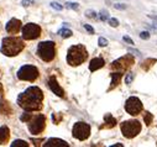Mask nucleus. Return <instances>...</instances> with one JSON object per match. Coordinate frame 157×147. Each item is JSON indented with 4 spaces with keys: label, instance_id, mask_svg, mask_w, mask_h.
Here are the masks:
<instances>
[{
    "label": "nucleus",
    "instance_id": "nucleus-7",
    "mask_svg": "<svg viewBox=\"0 0 157 147\" xmlns=\"http://www.w3.org/2000/svg\"><path fill=\"white\" fill-rule=\"evenodd\" d=\"M38 77V69L35 66H22L21 68L18 71V78L20 81H29V82H34L36 81Z\"/></svg>",
    "mask_w": 157,
    "mask_h": 147
},
{
    "label": "nucleus",
    "instance_id": "nucleus-25",
    "mask_svg": "<svg viewBox=\"0 0 157 147\" xmlns=\"http://www.w3.org/2000/svg\"><path fill=\"white\" fill-rule=\"evenodd\" d=\"M85 16L89 19H95L97 18V12L94 10H87L85 11Z\"/></svg>",
    "mask_w": 157,
    "mask_h": 147
},
{
    "label": "nucleus",
    "instance_id": "nucleus-14",
    "mask_svg": "<svg viewBox=\"0 0 157 147\" xmlns=\"http://www.w3.org/2000/svg\"><path fill=\"white\" fill-rule=\"evenodd\" d=\"M104 64H105V62H104V59L101 57H97V58H93L90 61L89 63V71L90 72H95L100 68H103Z\"/></svg>",
    "mask_w": 157,
    "mask_h": 147
},
{
    "label": "nucleus",
    "instance_id": "nucleus-36",
    "mask_svg": "<svg viewBox=\"0 0 157 147\" xmlns=\"http://www.w3.org/2000/svg\"><path fill=\"white\" fill-rule=\"evenodd\" d=\"M129 52H130V53H134V55H136V56H141V53H140L137 50H131V48H129Z\"/></svg>",
    "mask_w": 157,
    "mask_h": 147
},
{
    "label": "nucleus",
    "instance_id": "nucleus-18",
    "mask_svg": "<svg viewBox=\"0 0 157 147\" xmlns=\"http://www.w3.org/2000/svg\"><path fill=\"white\" fill-rule=\"evenodd\" d=\"M121 77H123V72H114L111 73V83H110V88L109 90L116 88L117 85H119L120 81H121Z\"/></svg>",
    "mask_w": 157,
    "mask_h": 147
},
{
    "label": "nucleus",
    "instance_id": "nucleus-10",
    "mask_svg": "<svg viewBox=\"0 0 157 147\" xmlns=\"http://www.w3.org/2000/svg\"><path fill=\"white\" fill-rule=\"evenodd\" d=\"M143 109V105L141 103V100L136 97H130L126 103H125V110L127 114L133 115V116H136L139 115Z\"/></svg>",
    "mask_w": 157,
    "mask_h": 147
},
{
    "label": "nucleus",
    "instance_id": "nucleus-32",
    "mask_svg": "<svg viewBox=\"0 0 157 147\" xmlns=\"http://www.w3.org/2000/svg\"><path fill=\"white\" fill-rule=\"evenodd\" d=\"M50 5H51L52 8H53V9H56V10H58V11H59V10H62V8H63V6L61 5V4H58V3H56V2H53V3H51Z\"/></svg>",
    "mask_w": 157,
    "mask_h": 147
},
{
    "label": "nucleus",
    "instance_id": "nucleus-33",
    "mask_svg": "<svg viewBox=\"0 0 157 147\" xmlns=\"http://www.w3.org/2000/svg\"><path fill=\"white\" fill-rule=\"evenodd\" d=\"M114 8L117 9V10H125L127 8V5H125V4H114Z\"/></svg>",
    "mask_w": 157,
    "mask_h": 147
},
{
    "label": "nucleus",
    "instance_id": "nucleus-21",
    "mask_svg": "<svg viewBox=\"0 0 157 147\" xmlns=\"http://www.w3.org/2000/svg\"><path fill=\"white\" fill-rule=\"evenodd\" d=\"M11 147H29V143L24 140H15L11 143Z\"/></svg>",
    "mask_w": 157,
    "mask_h": 147
},
{
    "label": "nucleus",
    "instance_id": "nucleus-12",
    "mask_svg": "<svg viewBox=\"0 0 157 147\" xmlns=\"http://www.w3.org/2000/svg\"><path fill=\"white\" fill-rule=\"evenodd\" d=\"M48 88H50L52 91H53L57 97L64 98V91H63V89L59 87V84H58V82H57V79H56L55 75H52V77L48 79Z\"/></svg>",
    "mask_w": 157,
    "mask_h": 147
},
{
    "label": "nucleus",
    "instance_id": "nucleus-3",
    "mask_svg": "<svg viewBox=\"0 0 157 147\" xmlns=\"http://www.w3.org/2000/svg\"><path fill=\"white\" fill-rule=\"evenodd\" d=\"M24 47H25V43L22 41V37L11 36V37L3 38L0 51H2L3 55L8 56V57H14V56L19 55V53L24 50Z\"/></svg>",
    "mask_w": 157,
    "mask_h": 147
},
{
    "label": "nucleus",
    "instance_id": "nucleus-13",
    "mask_svg": "<svg viewBox=\"0 0 157 147\" xmlns=\"http://www.w3.org/2000/svg\"><path fill=\"white\" fill-rule=\"evenodd\" d=\"M22 29L21 26V21L18 19H11L8 24H6V32L11 34V35H15L18 32H20Z\"/></svg>",
    "mask_w": 157,
    "mask_h": 147
},
{
    "label": "nucleus",
    "instance_id": "nucleus-6",
    "mask_svg": "<svg viewBox=\"0 0 157 147\" xmlns=\"http://www.w3.org/2000/svg\"><path fill=\"white\" fill-rule=\"evenodd\" d=\"M141 124L137 120H126V121L120 124V130L123 132L124 137L126 139H134L141 132Z\"/></svg>",
    "mask_w": 157,
    "mask_h": 147
},
{
    "label": "nucleus",
    "instance_id": "nucleus-23",
    "mask_svg": "<svg viewBox=\"0 0 157 147\" xmlns=\"http://www.w3.org/2000/svg\"><path fill=\"white\" fill-rule=\"evenodd\" d=\"M58 35H59L62 38H68V37L72 36V31L68 30V29H62V30L58 31Z\"/></svg>",
    "mask_w": 157,
    "mask_h": 147
},
{
    "label": "nucleus",
    "instance_id": "nucleus-20",
    "mask_svg": "<svg viewBox=\"0 0 157 147\" xmlns=\"http://www.w3.org/2000/svg\"><path fill=\"white\" fill-rule=\"evenodd\" d=\"M153 63H156V59L155 58H149V59H146L145 62H142V64H141V67H142V68L143 69H145V71H147L149 68H150V67L153 64Z\"/></svg>",
    "mask_w": 157,
    "mask_h": 147
},
{
    "label": "nucleus",
    "instance_id": "nucleus-27",
    "mask_svg": "<svg viewBox=\"0 0 157 147\" xmlns=\"http://www.w3.org/2000/svg\"><path fill=\"white\" fill-rule=\"evenodd\" d=\"M98 43H99V46L100 47H107L108 46V40L107 38H104V37H99V40H98Z\"/></svg>",
    "mask_w": 157,
    "mask_h": 147
},
{
    "label": "nucleus",
    "instance_id": "nucleus-31",
    "mask_svg": "<svg viewBox=\"0 0 157 147\" xmlns=\"http://www.w3.org/2000/svg\"><path fill=\"white\" fill-rule=\"evenodd\" d=\"M83 26H84V29H85V30H87V31H88L90 35H93V34H94V29L91 27L90 25H88V24H84Z\"/></svg>",
    "mask_w": 157,
    "mask_h": 147
},
{
    "label": "nucleus",
    "instance_id": "nucleus-28",
    "mask_svg": "<svg viewBox=\"0 0 157 147\" xmlns=\"http://www.w3.org/2000/svg\"><path fill=\"white\" fill-rule=\"evenodd\" d=\"M109 25L111 26V27H117V26H119V21H117L115 18H111V19H109Z\"/></svg>",
    "mask_w": 157,
    "mask_h": 147
},
{
    "label": "nucleus",
    "instance_id": "nucleus-4",
    "mask_svg": "<svg viewBox=\"0 0 157 147\" xmlns=\"http://www.w3.org/2000/svg\"><path fill=\"white\" fill-rule=\"evenodd\" d=\"M87 58H88V52L83 45H75L68 48L67 62L69 66H73V67L79 66L83 62H85Z\"/></svg>",
    "mask_w": 157,
    "mask_h": 147
},
{
    "label": "nucleus",
    "instance_id": "nucleus-35",
    "mask_svg": "<svg viewBox=\"0 0 157 147\" xmlns=\"http://www.w3.org/2000/svg\"><path fill=\"white\" fill-rule=\"evenodd\" d=\"M124 41H125V42H127L129 45H134V41H133V40L130 38L129 36H124Z\"/></svg>",
    "mask_w": 157,
    "mask_h": 147
},
{
    "label": "nucleus",
    "instance_id": "nucleus-37",
    "mask_svg": "<svg viewBox=\"0 0 157 147\" xmlns=\"http://www.w3.org/2000/svg\"><path fill=\"white\" fill-rule=\"evenodd\" d=\"M21 4H22L24 6H30V5H31V2H30V0H22Z\"/></svg>",
    "mask_w": 157,
    "mask_h": 147
},
{
    "label": "nucleus",
    "instance_id": "nucleus-17",
    "mask_svg": "<svg viewBox=\"0 0 157 147\" xmlns=\"http://www.w3.org/2000/svg\"><path fill=\"white\" fill-rule=\"evenodd\" d=\"M10 139V130L8 126H0V145H5Z\"/></svg>",
    "mask_w": 157,
    "mask_h": 147
},
{
    "label": "nucleus",
    "instance_id": "nucleus-1",
    "mask_svg": "<svg viewBox=\"0 0 157 147\" xmlns=\"http://www.w3.org/2000/svg\"><path fill=\"white\" fill-rule=\"evenodd\" d=\"M43 93L38 87H30L18 97V105L26 111H38L42 109Z\"/></svg>",
    "mask_w": 157,
    "mask_h": 147
},
{
    "label": "nucleus",
    "instance_id": "nucleus-2",
    "mask_svg": "<svg viewBox=\"0 0 157 147\" xmlns=\"http://www.w3.org/2000/svg\"><path fill=\"white\" fill-rule=\"evenodd\" d=\"M20 120L22 123L27 124V127L32 135H38L46 127V117L42 114L34 115L31 113H25L20 116Z\"/></svg>",
    "mask_w": 157,
    "mask_h": 147
},
{
    "label": "nucleus",
    "instance_id": "nucleus-15",
    "mask_svg": "<svg viewBox=\"0 0 157 147\" xmlns=\"http://www.w3.org/2000/svg\"><path fill=\"white\" fill-rule=\"evenodd\" d=\"M43 146L45 147H68L69 145L61 139H50L46 141V143H43Z\"/></svg>",
    "mask_w": 157,
    "mask_h": 147
},
{
    "label": "nucleus",
    "instance_id": "nucleus-26",
    "mask_svg": "<svg viewBox=\"0 0 157 147\" xmlns=\"http://www.w3.org/2000/svg\"><path fill=\"white\" fill-rule=\"evenodd\" d=\"M108 19H109L108 11H107V10H101V11H100V20H101V21H107Z\"/></svg>",
    "mask_w": 157,
    "mask_h": 147
},
{
    "label": "nucleus",
    "instance_id": "nucleus-22",
    "mask_svg": "<svg viewBox=\"0 0 157 147\" xmlns=\"http://www.w3.org/2000/svg\"><path fill=\"white\" fill-rule=\"evenodd\" d=\"M152 120H153V115H152L151 113L146 111L145 115H143V121H145V124H146L147 126H150L151 123H152Z\"/></svg>",
    "mask_w": 157,
    "mask_h": 147
},
{
    "label": "nucleus",
    "instance_id": "nucleus-29",
    "mask_svg": "<svg viewBox=\"0 0 157 147\" xmlns=\"http://www.w3.org/2000/svg\"><path fill=\"white\" fill-rule=\"evenodd\" d=\"M66 6L68 9H73V10H78V8H79V4L78 3H67Z\"/></svg>",
    "mask_w": 157,
    "mask_h": 147
},
{
    "label": "nucleus",
    "instance_id": "nucleus-30",
    "mask_svg": "<svg viewBox=\"0 0 157 147\" xmlns=\"http://www.w3.org/2000/svg\"><path fill=\"white\" fill-rule=\"evenodd\" d=\"M140 38H142V40H149V38H150V32L142 31V32L140 34Z\"/></svg>",
    "mask_w": 157,
    "mask_h": 147
},
{
    "label": "nucleus",
    "instance_id": "nucleus-11",
    "mask_svg": "<svg viewBox=\"0 0 157 147\" xmlns=\"http://www.w3.org/2000/svg\"><path fill=\"white\" fill-rule=\"evenodd\" d=\"M90 135V126L85 123H75L74 126H73V136L79 140V141H84L89 137Z\"/></svg>",
    "mask_w": 157,
    "mask_h": 147
},
{
    "label": "nucleus",
    "instance_id": "nucleus-8",
    "mask_svg": "<svg viewBox=\"0 0 157 147\" xmlns=\"http://www.w3.org/2000/svg\"><path fill=\"white\" fill-rule=\"evenodd\" d=\"M134 62H135V59L131 55H126L124 57H120L116 61H114L110 66V68L113 71H116V72H125L134 64Z\"/></svg>",
    "mask_w": 157,
    "mask_h": 147
},
{
    "label": "nucleus",
    "instance_id": "nucleus-16",
    "mask_svg": "<svg viewBox=\"0 0 157 147\" xmlns=\"http://www.w3.org/2000/svg\"><path fill=\"white\" fill-rule=\"evenodd\" d=\"M116 125V119L111 116V114L104 115V125H101V129H111Z\"/></svg>",
    "mask_w": 157,
    "mask_h": 147
},
{
    "label": "nucleus",
    "instance_id": "nucleus-38",
    "mask_svg": "<svg viewBox=\"0 0 157 147\" xmlns=\"http://www.w3.org/2000/svg\"><path fill=\"white\" fill-rule=\"evenodd\" d=\"M3 91H4V89H3V85H2V83H0V97H2Z\"/></svg>",
    "mask_w": 157,
    "mask_h": 147
},
{
    "label": "nucleus",
    "instance_id": "nucleus-9",
    "mask_svg": "<svg viewBox=\"0 0 157 147\" xmlns=\"http://www.w3.org/2000/svg\"><path fill=\"white\" fill-rule=\"evenodd\" d=\"M22 38L24 40H36L41 35V27L37 24H26L22 27Z\"/></svg>",
    "mask_w": 157,
    "mask_h": 147
},
{
    "label": "nucleus",
    "instance_id": "nucleus-5",
    "mask_svg": "<svg viewBox=\"0 0 157 147\" xmlns=\"http://www.w3.org/2000/svg\"><path fill=\"white\" fill-rule=\"evenodd\" d=\"M37 56L45 62H51L56 57V46L52 41H43L37 46Z\"/></svg>",
    "mask_w": 157,
    "mask_h": 147
},
{
    "label": "nucleus",
    "instance_id": "nucleus-19",
    "mask_svg": "<svg viewBox=\"0 0 157 147\" xmlns=\"http://www.w3.org/2000/svg\"><path fill=\"white\" fill-rule=\"evenodd\" d=\"M0 111H2L3 114H5V115L11 114V106H10V104L8 101L3 100L2 104H0Z\"/></svg>",
    "mask_w": 157,
    "mask_h": 147
},
{
    "label": "nucleus",
    "instance_id": "nucleus-34",
    "mask_svg": "<svg viewBox=\"0 0 157 147\" xmlns=\"http://www.w3.org/2000/svg\"><path fill=\"white\" fill-rule=\"evenodd\" d=\"M52 117H53V123L55 124H58L59 120H62V115H58V117H57L56 114H53V115H52Z\"/></svg>",
    "mask_w": 157,
    "mask_h": 147
},
{
    "label": "nucleus",
    "instance_id": "nucleus-24",
    "mask_svg": "<svg viewBox=\"0 0 157 147\" xmlns=\"http://www.w3.org/2000/svg\"><path fill=\"white\" fill-rule=\"evenodd\" d=\"M134 78H135L134 73H127V74H126V77H125V83H126L127 85H130V84L133 83V81H134Z\"/></svg>",
    "mask_w": 157,
    "mask_h": 147
}]
</instances>
